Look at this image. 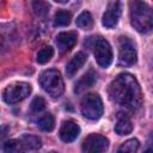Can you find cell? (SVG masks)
<instances>
[{
	"mask_svg": "<svg viewBox=\"0 0 153 153\" xmlns=\"http://www.w3.org/2000/svg\"><path fill=\"white\" fill-rule=\"evenodd\" d=\"M110 99L130 110L136 111L142 104V93L136 78L129 73L118 74L109 85L108 90Z\"/></svg>",
	"mask_w": 153,
	"mask_h": 153,
	"instance_id": "obj_1",
	"label": "cell"
},
{
	"mask_svg": "<svg viewBox=\"0 0 153 153\" xmlns=\"http://www.w3.org/2000/svg\"><path fill=\"white\" fill-rule=\"evenodd\" d=\"M129 17L131 26L142 33L149 32L153 26L152 10L143 0H130L129 1Z\"/></svg>",
	"mask_w": 153,
	"mask_h": 153,
	"instance_id": "obj_2",
	"label": "cell"
},
{
	"mask_svg": "<svg viewBox=\"0 0 153 153\" xmlns=\"http://www.w3.org/2000/svg\"><path fill=\"white\" fill-rule=\"evenodd\" d=\"M39 85L53 98L61 97L65 90L62 76L56 69H48L43 72L39 76Z\"/></svg>",
	"mask_w": 153,
	"mask_h": 153,
	"instance_id": "obj_3",
	"label": "cell"
},
{
	"mask_svg": "<svg viewBox=\"0 0 153 153\" xmlns=\"http://www.w3.org/2000/svg\"><path fill=\"white\" fill-rule=\"evenodd\" d=\"M80 110H81V114L84 115V117L92 120V121L99 120L104 111L103 102H102V98L99 97V94L87 93L86 96H84V98L81 99Z\"/></svg>",
	"mask_w": 153,
	"mask_h": 153,
	"instance_id": "obj_4",
	"label": "cell"
},
{
	"mask_svg": "<svg viewBox=\"0 0 153 153\" xmlns=\"http://www.w3.org/2000/svg\"><path fill=\"white\" fill-rule=\"evenodd\" d=\"M32 91V87L27 82H14L8 85L2 91V99L7 104H16L24 100Z\"/></svg>",
	"mask_w": 153,
	"mask_h": 153,
	"instance_id": "obj_5",
	"label": "cell"
},
{
	"mask_svg": "<svg viewBox=\"0 0 153 153\" xmlns=\"http://www.w3.org/2000/svg\"><path fill=\"white\" fill-rule=\"evenodd\" d=\"M136 62V48L134 42L122 36L118 39V65L123 67L133 66Z\"/></svg>",
	"mask_w": 153,
	"mask_h": 153,
	"instance_id": "obj_6",
	"label": "cell"
},
{
	"mask_svg": "<svg viewBox=\"0 0 153 153\" xmlns=\"http://www.w3.org/2000/svg\"><path fill=\"white\" fill-rule=\"evenodd\" d=\"M112 57H114L112 49H111L109 42L105 38L97 37V39L94 42V59H96L97 63L100 67L106 68L111 65Z\"/></svg>",
	"mask_w": 153,
	"mask_h": 153,
	"instance_id": "obj_7",
	"label": "cell"
},
{
	"mask_svg": "<svg viewBox=\"0 0 153 153\" xmlns=\"http://www.w3.org/2000/svg\"><path fill=\"white\" fill-rule=\"evenodd\" d=\"M108 147H109L108 137L96 133H92L88 136H86V139L82 141L81 145V149L87 153H100L106 151Z\"/></svg>",
	"mask_w": 153,
	"mask_h": 153,
	"instance_id": "obj_8",
	"label": "cell"
},
{
	"mask_svg": "<svg viewBox=\"0 0 153 153\" xmlns=\"http://www.w3.org/2000/svg\"><path fill=\"white\" fill-rule=\"evenodd\" d=\"M121 12H122V7H121V2L118 0L110 2L106 11L103 14V19H102L103 25L108 29L115 27L121 17Z\"/></svg>",
	"mask_w": 153,
	"mask_h": 153,
	"instance_id": "obj_9",
	"label": "cell"
},
{
	"mask_svg": "<svg viewBox=\"0 0 153 153\" xmlns=\"http://www.w3.org/2000/svg\"><path fill=\"white\" fill-rule=\"evenodd\" d=\"M80 134V127L73 121H63L60 130L59 136L63 142H72L74 141Z\"/></svg>",
	"mask_w": 153,
	"mask_h": 153,
	"instance_id": "obj_10",
	"label": "cell"
},
{
	"mask_svg": "<svg viewBox=\"0 0 153 153\" xmlns=\"http://www.w3.org/2000/svg\"><path fill=\"white\" fill-rule=\"evenodd\" d=\"M76 41H78V35H76L75 31L61 32V33H59L57 37H56L57 47H59V49H60L62 53L71 50V49L76 44Z\"/></svg>",
	"mask_w": 153,
	"mask_h": 153,
	"instance_id": "obj_11",
	"label": "cell"
},
{
	"mask_svg": "<svg viewBox=\"0 0 153 153\" xmlns=\"http://www.w3.org/2000/svg\"><path fill=\"white\" fill-rule=\"evenodd\" d=\"M86 61H87V55L85 53H82V51L76 53L72 57V60L67 63V66H66V74H67V76L72 78L85 65Z\"/></svg>",
	"mask_w": 153,
	"mask_h": 153,
	"instance_id": "obj_12",
	"label": "cell"
},
{
	"mask_svg": "<svg viewBox=\"0 0 153 153\" xmlns=\"http://www.w3.org/2000/svg\"><path fill=\"white\" fill-rule=\"evenodd\" d=\"M131 130H133V123H131L129 116L123 114V112H120L117 115V121H116V124H115L116 134L123 136V135L130 134Z\"/></svg>",
	"mask_w": 153,
	"mask_h": 153,
	"instance_id": "obj_13",
	"label": "cell"
},
{
	"mask_svg": "<svg viewBox=\"0 0 153 153\" xmlns=\"http://www.w3.org/2000/svg\"><path fill=\"white\" fill-rule=\"evenodd\" d=\"M96 82V74L90 71L87 72L85 75H82L75 84V87H74V92L75 93H82L84 91H86L87 88H90L93 84Z\"/></svg>",
	"mask_w": 153,
	"mask_h": 153,
	"instance_id": "obj_14",
	"label": "cell"
},
{
	"mask_svg": "<svg viewBox=\"0 0 153 153\" xmlns=\"http://www.w3.org/2000/svg\"><path fill=\"white\" fill-rule=\"evenodd\" d=\"M20 142H22V146H23V149H38L41 148L42 146V141L38 136H35V135H30V134H25L23 135L20 139Z\"/></svg>",
	"mask_w": 153,
	"mask_h": 153,
	"instance_id": "obj_15",
	"label": "cell"
},
{
	"mask_svg": "<svg viewBox=\"0 0 153 153\" xmlns=\"http://www.w3.org/2000/svg\"><path fill=\"white\" fill-rule=\"evenodd\" d=\"M37 124L43 131H51L55 127V118L50 112H45L39 116V118L37 120Z\"/></svg>",
	"mask_w": 153,
	"mask_h": 153,
	"instance_id": "obj_16",
	"label": "cell"
},
{
	"mask_svg": "<svg viewBox=\"0 0 153 153\" xmlns=\"http://www.w3.org/2000/svg\"><path fill=\"white\" fill-rule=\"evenodd\" d=\"M76 26L82 30H90L93 26V18L90 12L84 11L76 18Z\"/></svg>",
	"mask_w": 153,
	"mask_h": 153,
	"instance_id": "obj_17",
	"label": "cell"
},
{
	"mask_svg": "<svg viewBox=\"0 0 153 153\" xmlns=\"http://www.w3.org/2000/svg\"><path fill=\"white\" fill-rule=\"evenodd\" d=\"M140 147V142L139 140L136 139H130V140H127L126 142H123L120 147H118V152L120 153H134L139 149Z\"/></svg>",
	"mask_w": 153,
	"mask_h": 153,
	"instance_id": "obj_18",
	"label": "cell"
},
{
	"mask_svg": "<svg viewBox=\"0 0 153 153\" xmlns=\"http://www.w3.org/2000/svg\"><path fill=\"white\" fill-rule=\"evenodd\" d=\"M71 19H72V16L68 11H59L55 14L54 24L56 26H67L71 23Z\"/></svg>",
	"mask_w": 153,
	"mask_h": 153,
	"instance_id": "obj_19",
	"label": "cell"
},
{
	"mask_svg": "<svg viewBox=\"0 0 153 153\" xmlns=\"http://www.w3.org/2000/svg\"><path fill=\"white\" fill-rule=\"evenodd\" d=\"M54 55V49L51 47H44L42 48L38 53H37V62L38 63H47L48 61H50V59Z\"/></svg>",
	"mask_w": 153,
	"mask_h": 153,
	"instance_id": "obj_20",
	"label": "cell"
},
{
	"mask_svg": "<svg viewBox=\"0 0 153 153\" xmlns=\"http://www.w3.org/2000/svg\"><path fill=\"white\" fill-rule=\"evenodd\" d=\"M32 8L36 16L44 17L49 11V5L44 0H33L32 1Z\"/></svg>",
	"mask_w": 153,
	"mask_h": 153,
	"instance_id": "obj_21",
	"label": "cell"
},
{
	"mask_svg": "<svg viewBox=\"0 0 153 153\" xmlns=\"http://www.w3.org/2000/svg\"><path fill=\"white\" fill-rule=\"evenodd\" d=\"M4 151L13 153V152H19V151H24L20 140H8L4 143Z\"/></svg>",
	"mask_w": 153,
	"mask_h": 153,
	"instance_id": "obj_22",
	"label": "cell"
},
{
	"mask_svg": "<svg viewBox=\"0 0 153 153\" xmlns=\"http://www.w3.org/2000/svg\"><path fill=\"white\" fill-rule=\"evenodd\" d=\"M45 108V100L42 97H35L33 100L31 102V110L33 112H41Z\"/></svg>",
	"mask_w": 153,
	"mask_h": 153,
	"instance_id": "obj_23",
	"label": "cell"
},
{
	"mask_svg": "<svg viewBox=\"0 0 153 153\" xmlns=\"http://www.w3.org/2000/svg\"><path fill=\"white\" fill-rule=\"evenodd\" d=\"M56 2H59V4H66V2H68L69 0H55Z\"/></svg>",
	"mask_w": 153,
	"mask_h": 153,
	"instance_id": "obj_24",
	"label": "cell"
}]
</instances>
